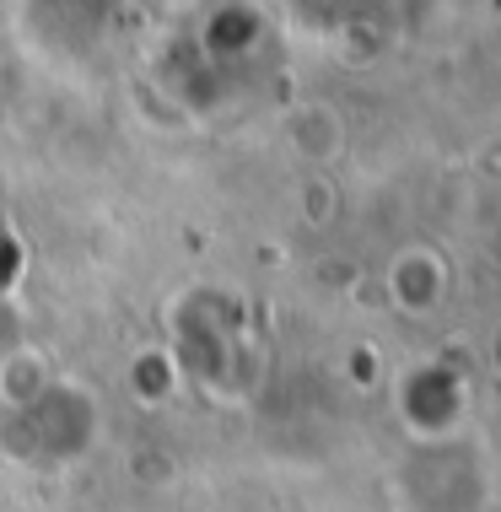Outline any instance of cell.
Returning <instances> with one entry per match:
<instances>
[{"label":"cell","instance_id":"6da1fadb","mask_svg":"<svg viewBox=\"0 0 501 512\" xmlns=\"http://www.w3.org/2000/svg\"><path fill=\"white\" fill-rule=\"evenodd\" d=\"M6 448L27 464H71L97 437V405L76 383L49 378L38 394H27L6 415Z\"/></svg>","mask_w":501,"mask_h":512},{"label":"cell","instance_id":"7a4b0ae2","mask_svg":"<svg viewBox=\"0 0 501 512\" xmlns=\"http://www.w3.org/2000/svg\"><path fill=\"white\" fill-rule=\"evenodd\" d=\"M405 496L415 502V512H480L491 486H485L475 453H464L448 437V442H421V459L405 475Z\"/></svg>","mask_w":501,"mask_h":512},{"label":"cell","instance_id":"3957f363","mask_svg":"<svg viewBox=\"0 0 501 512\" xmlns=\"http://www.w3.org/2000/svg\"><path fill=\"white\" fill-rule=\"evenodd\" d=\"M464 410H469V389L453 367L426 362L399 378V415H405L415 442H448L458 421H464Z\"/></svg>","mask_w":501,"mask_h":512},{"label":"cell","instance_id":"277c9868","mask_svg":"<svg viewBox=\"0 0 501 512\" xmlns=\"http://www.w3.org/2000/svg\"><path fill=\"white\" fill-rule=\"evenodd\" d=\"M259 44V11L248 6V0H227L221 11H211V22H205V49L216 54V60H238Z\"/></svg>","mask_w":501,"mask_h":512},{"label":"cell","instance_id":"5b68a950","mask_svg":"<svg viewBox=\"0 0 501 512\" xmlns=\"http://www.w3.org/2000/svg\"><path fill=\"white\" fill-rule=\"evenodd\" d=\"M442 286H448V270L431 254H405L394 265V297L405 302V308H431V302L442 297Z\"/></svg>","mask_w":501,"mask_h":512},{"label":"cell","instance_id":"8992f818","mask_svg":"<svg viewBox=\"0 0 501 512\" xmlns=\"http://www.w3.org/2000/svg\"><path fill=\"white\" fill-rule=\"evenodd\" d=\"M17 270H22V243H17V238H0V297L11 292Z\"/></svg>","mask_w":501,"mask_h":512}]
</instances>
